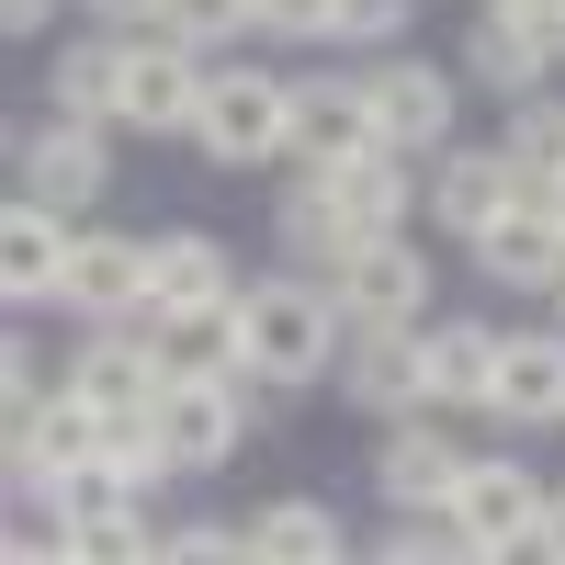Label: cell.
Wrapping results in <instances>:
<instances>
[{"label": "cell", "mask_w": 565, "mask_h": 565, "mask_svg": "<svg viewBox=\"0 0 565 565\" xmlns=\"http://www.w3.org/2000/svg\"><path fill=\"white\" fill-rule=\"evenodd\" d=\"M23 193L57 204V215H79L90 193H103V125H90V114L34 125V136H23Z\"/></svg>", "instance_id": "7c38bea8"}, {"label": "cell", "mask_w": 565, "mask_h": 565, "mask_svg": "<svg viewBox=\"0 0 565 565\" xmlns=\"http://www.w3.org/2000/svg\"><path fill=\"white\" fill-rule=\"evenodd\" d=\"M57 114H90V125H125V34L103 23L90 45L57 57Z\"/></svg>", "instance_id": "44dd1931"}, {"label": "cell", "mask_w": 565, "mask_h": 565, "mask_svg": "<svg viewBox=\"0 0 565 565\" xmlns=\"http://www.w3.org/2000/svg\"><path fill=\"white\" fill-rule=\"evenodd\" d=\"M543 204H554V215H565V170H554V181H543Z\"/></svg>", "instance_id": "d590c367"}, {"label": "cell", "mask_w": 565, "mask_h": 565, "mask_svg": "<svg viewBox=\"0 0 565 565\" xmlns=\"http://www.w3.org/2000/svg\"><path fill=\"white\" fill-rule=\"evenodd\" d=\"M521 193H532V170L509 159V148H452V159L430 170V215L452 226L463 249H476V238H487V226H498L509 204H521Z\"/></svg>", "instance_id": "9c48e42d"}, {"label": "cell", "mask_w": 565, "mask_h": 565, "mask_svg": "<svg viewBox=\"0 0 565 565\" xmlns=\"http://www.w3.org/2000/svg\"><path fill=\"white\" fill-rule=\"evenodd\" d=\"M57 306H79L90 328L136 317V306H148V249H136V238H79V249H68V282H57Z\"/></svg>", "instance_id": "9a60e30c"}, {"label": "cell", "mask_w": 565, "mask_h": 565, "mask_svg": "<svg viewBox=\"0 0 565 565\" xmlns=\"http://www.w3.org/2000/svg\"><path fill=\"white\" fill-rule=\"evenodd\" d=\"M249 23H260V0H159V34L204 45V57H215V45H238Z\"/></svg>", "instance_id": "484cf974"}, {"label": "cell", "mask_w": 565, "mask_h": 565, "mask_svg": "<svg viewBox=\"0 0 565 565\" xmlns=\"http://www.w3.org/2000/svg\"><path fill=\"white\" fill-rule=\"evenodd\" d=\"M407 12H418V0H340V34H351V45H396Z\"/></svg>", "instance_id": "f1b7e54d"}, {"label": "cell", "mask_w": 565, "mask_h": 565, "mask_svg": "<svg viewBox=\"0 0 565 565\" xmlns=\"http://www.w3.org/2000/svg\"><path fill=\"white\" fill-rule=\"evenodd\" d=\"M554 295H565V282H554Z\"/></svg>", "instance_id": "8d00e7d4"}, {"label": "cell", "mask_w": 565, "mask_h": 565, "mask_svg": "<svg viewBox=\"0 0 565 565\" xmlns=\"http://www.w3.org/2000/svg\"><path fill=\"white\" fill-rule=\"evenodd\" d=\"M260 34H340V0H260Z\"/></svg>", "instance_id": "f546056e"}, {"label": "cell", "mask_w": 565, "mask_h": 565, "mask_svg": "<svg viewBox=\"0 0 565 565\" xmlns=\"http://www.w3.org/2000/svg\"><path fill=\"white\" fill-rule=\"evenodd\" d=\"M282 249L317 260V271H340V260L362 249V226L340 215V193H328V181H306V193H282Z\"/></svg>", "instance_id": "cb8c5ba5"}, {"label": "cell", "mask_w": 565, "mask_h": 565, "mask_svg": "<svg viewBox=\"0 0 565 565\" xmlns=\"http://www.w3.org/2000/svg\"><path fill=\"white\" fill-rule=\"evenodd\" d=\"M193 148L215 170H260V159H295V90L271 68H215L204 114H193Z\"/></svg>", "instance_id": "7a4b0ae2"}, {"label": "cell", "mask_w": 565, "mask_h": 565, "mask_svg": "<svg viewBox=\"0 0 565 565\" xmlns=\"http://www.w3.org/2000/svg\"><path fill=\"white\" fill-rule=\"evenodd\" d=\"M509 430H565V328L543 340H498V396H487Z\"/></svg>", "instance_id": "5bb4252c"}, {"label": "cell", "mask_w": 565, "mask_h": 565, "mask_svg": "<svg viewBox=\"0 0 565 565\" xmlns=\"http://www.w3.org/2000/svg\"><path fill=\"white\" fill-rule=\"evenodd\" d=\"M204 90H215L204 45H181V34H159V23L125 34V125H136V136H193Z\"/></svg>", "instance_id": "3957f363"}, {"label": "cell", "mask_w": 565, "mask_h": 565, "mask_svg": "<svg viewBox=\"0 0 565 565\" xmlns=\"http://www.w3.org/2000/svg\"><path fill=\"white\" fill-rule=\"evenodd\" d=\"M362 90H373V125H385V148H441L452 136V79L441 68H418V57H385V68H362Z\"/></svg>", "instance_id": "4fadbf2b"}, {"label": "cell", "mask_w": 565, "mask_h": 565, "mask_svg": "<svg viewBox=\"0 0 565 565\" xmlns=\"http://www.w3.org/2000/svg\"><path fill=\"white\" fill-rule=\"evenodd\" d=\"M12 554H23V565H34V554H68V509H57V498L23 509V521H12Z\"/></svg>", "instance_id": "4dcf8cb0"}, {"label": "cell", "mask_w": 565, "mask_h": 565, "mask_svg": "<svg viewBox=\"0 0 565 565\" xmlns=\"http://www.w3.org/2000/svg\"><path fill=\"white\" fill-rule=\"evenodd\" d=\"M45 498H57L68 521H114V509H136V498H148V487H136V476H125L114 452H90V463H68V476L45 487Z\"/></svg>", "instance_id": "d4e9b609"}, {"label": "cell", "mask_w": 565, "mask_h": 565, "mask_svg": "<svg viewBox=\"0 0 565 565\" xmlns=\"http://www.w3.org/2000/svg\"><path fill=\"white\" fill-rule=\"evenodd\" d=\"M463 68H476L487 90H509V103H532V90H543V68H554V45H543L521 12H509V0H487V12H476V34H463Z\"/></svg>", "instance_id": "ac0fdd59"}, {"label": "cell", "mask_w": 565, "mask_h": 565, "mask_svg": "<svg viewBox=\"0 0 565 565\" xmlns=\"http://www.w3.org/2000/svg\"><path fill=\"white\" fill-rule=\"evenodd\" d=\"M68 385L103 407V418H125V407H159V385H170V351H159V328H136V317H114L103 340H79V362H68Z\"/></svg>", "instance_id": "8992f818"}, {"label": "cell", "mask_w": 565, "mask_h": 565, "mask_svg": "<svg viewBox=\"0 0 565 565\" xmlns=\"http://www.w3.org/2000/svg\"><path fill=\"white\" fill-rule=\"evenodd\" d=\"M452 521L476 554H532V521H543V487L521 476V463H463L452 487Z\"/></svg>", "instance_id": "8fae6325"}, {"label": "cell", "mask_w": 565, "mask_h": 565, "mask_svg": "<svg viewBox=\"0 0 565 565\" xmlns=\"http://www.w3.org/2000/svg\"><path fill=\"white\" fill-rule=\"evenodd\" d=\"M68 249H79V238H68V215L23 193L12 215H0V295H23V306H34V295H57V282H68Z\"/></svg>", "instance_id": "e0dca14e"}, {"label": "cell", "mask_w": 565, "mask_h": 565, "mask_svg": "<svg viewBox=\"0 0 565 565\" xmlns=\"http://www.w3.org/2000/svg\"><path fill=\"white\" fill-rule=\"evenodd\" d=\"M238 328H249L260 385H317V362L340 351V295H317V282H249Z\"/></svg>", "instance_id": "6da1fadb"}, {"label": "cell", "mask_w": 565, "mask_h": 565, "mask_svg": "<svg viewBox=\"0 0 565 565\" xmlns=\"http://www.w3.org/2000/svg\"><path fill=\"white\" fill-rule=\"evenodd\" d=\"M328 295H340L351 328H418L430 317V260H418L407 226H396V238H362L340 271H328Z\"/></svg>", "instance_id": "277c9868"}, {"label": "cell", "mask_w": 565, "mask_h": 565, "mask_svg": "<svg viewBox=\"0 0 565 565\" xmlns=\"http://www.w3.org/2000/svg\"><path fill=\"white\" fill-rule=\"evenodd\" d=\"M373 487H385L396 509H441V498L463 487V452H452L441 430H407V418H396L385 452H373Z\"/></svg>", "instance_id": "d6986e66"}, {"label": "cell", "mask_w": 565, "mask_h": 565, "mask_svg": "<svg viewBox=\"0 0 565 565\" xmlns=\"http://www.w3.org/2000/svg\"><path fill=\"white\" fill-rule=\"evenodd\" d=\"M509 159H521L532 181H554V170H565V103H543V90H532L521 125H509Z\"/></svg>", "instance_id": "4316f807"}, {"label": "cell", "mask_w": 565, "mask_h": 565, "mask_svg": "<svg viewBox=\"0 0 565 565\" xmlns=\"http://www.w3.org/2000/svg\"><path fill=\"white\" fill-rule=\"evenodd\" d=\"M45 12H57V0H0V23H12V34H34Z\"/></svg>", "instance_id": "e575fe53"}, {"label": "cell", "mask_w": 565, "mask_h": 565, "mask_svg": "<svg viewBox=\"0 0 565 565\" xmlns=\"http://www.w3.org/2000/svg\"><path fill=\"white\" fill-rule=\"evenodd\" d=\"M90 12H103L114 34H136V23H159V0H90Z\"/></svg>", "instance_id": "836d02e7"}, {"label": "cell", "mask_w": 565, "mask_h": 565, "mask_svg": "<svg viewBox=\"0 0 565 565\" xmlns=\"http://www.w3.org/2000/svg\"><path fill=\"white\" fill-rule=\"evenodd\" d=\"M159 430L181 452V476H204V463H226L249 441V407H238V373H170L159 385Z\"/></svg>", "instance_id": "5b68a950"}, {"label": "cell", "mask_w": 565, "mask_h": 565, "mask_svg": "<svg viewBox=\"0 0 565 565\" xmlns=\"http://www.w3.org/2000/svg\"><path fill=\"white\" fill-rule=\"evenodd\" d=\"M68 554H90V565H136V554H159V532L136 521V509H114V521H68Z\"/></svg>", "instance_id": "83f0119b"}, {"label": "cell", "mask_w": 565, "mask_h": 565, "mask_svg": "<svg viewBox=\"0 0 565 565\" xmlns=\"http://www.w3.org/2000/svg\"><path fill=\"white\" fill-rule=\"evenodd\" d=\"M340 385H351V407H373V418L430 407V328H362L351 362H340Z\"/></svg>", "instance_id": "30bf717a"}, {"label": "cell", "mask_w": 565, "mask_h": 565, "mask_svg": "<svg viewBox=\"0 0 565 565\" xmlns=\"http://www.w3.org/2000/svg\"><path fill=\"white\" fill-rule=\"evenodd\" d=\"M498 396V328H430V407H487Z\"/></svg>", "instance_id": "603a6c76"}, {"label": "cell", "mask_w": 565, "mask_h": 565, "mask_svg": "<svg viewBox=\"0 0 565 565\" xmlns=\"http://www.w3.org/2000/svg\"><path fill=\"white\" fill-rule=\"evenodd\" d=\"M226 543H238V532H159V554H181V565H215Z\"/></svg>", "instance_id": "1f68e13d"}, {"label": "cell", "mask_w": 565, "mask_h": 565, "mask_svg": "<svg viewBox=\"0 0 565 565\" xmlns=\"http://www.w3.org/2000/svg\"><path fill=\"white\" fill-rule=\"evenodd\" d=\"M476 271L509 282V295H554V282H565V215L543 204V181H532V193L476 238Z\"/></svg>", "instance_id": "52a82bcc"}, {"label": "cell", "mask_w": 565, "mask_h": 565, "mask_svg": "<svg viewBox=\"0 0 565 565\" xmlns=\"http://www.w3.org/2000/svg\"><path fill=\"white\" fill-rule=\"evenodd\" d=\"M328 193H340V215L362 238H396L407 226V148H362L351 170H328Z\"/></svg>", "instance_id": "ffe728a7"}, {"label": "cell", "mask_w": 565, "mask_h": 565, "mask_svg": "<svg viewBox=\"0 0 565 565\" xmlns=\"http://www.w3.org/2000/svg\"><path fill=\"white\" fill-rule=\"evenodd\" d=\"M215 295H238L215 238H193V226L148 238V306H136V328H159V317H181V306H215Z\"/></svg>", "instance_id": "2e32d148"}, {"label": "cell", "mask_w": 565, "mask_h": 565, "mask_svg": "<svg viewBox=\"0 0 565 565\" xmlns=\"http://www.w3.org/2000/svg\"><path fill=\"white\" fill-rule=\"evenodd\" d=\"M532 554H554V565H565V498H543V521H532Z\"/></svg>", "instance_id": "d6a6232c"}, {"label": "cell", "mask_w": 565, "mask_h": 565, "mask_svg": "<svg viewBox=\"0 0 565 565\" xmlns=\"http://www.w3.org/2000/svg\"><path fill=\"white\" fill-rule=\"evenodd\" d=\"M238 554H260V565H328V554H340V521H328L317 498H271L260 521L238 532Z\"/></svg>", "instance_id": "7402d4cb"}, {"label": "cell", "mask_w": 565, "mask_h": 565, "mask_svg": "<svg viewBox=\"0 0 565 565\" xmlns=\"http://www.w3.org/2000/svg\"><path fill=\"white\" fill-rule=\"evenodd\" d=\"M362 148H385V125H373V90H362V79H317V90H295V170H306V181L351 170Z\"/></svg>", "instance_id": "ba28073f"}]
</instances>
